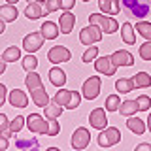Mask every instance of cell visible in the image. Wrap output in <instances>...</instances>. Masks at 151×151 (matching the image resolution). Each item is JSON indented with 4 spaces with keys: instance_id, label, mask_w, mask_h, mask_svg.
<instances>
[{
    "instance_id": "obj_1",
    "label": "cell",
    "mask_w": 151,
    "mask_h": 151,
    "mask_svg": "<svg viewBox=\"0 0 151 151\" xmlns=\"http://www.w3.org/2000/svg\"><path fill=\"white\" fill-rule=\"evenodd\" d=\"M121 9L129 17L144 19L151 13V0H121Z\"/></svg>"
},
{
    "instance_id": "obj_2",
    "label": "cell",
    "mask_w": 151,
    "mask_h": 151,
    "mask_svg": "<svg viewBox=\"0 0 151 151\" xmlns=\"http://www.w3.org/2000/svg\"><path fill=\"white\" fill-rule=\"evenodd\" d=\"M81 96H83V94H79L78 91L60 89V91H57V94H55L53 100H55L57 104H60L63 108H68V110H76V108L79 106V102H81Z\"/></svg>"
},
{
    "instance_id": "obj_3",
    "label": "cell",
    "mask_w": 151,
    "mask_h": 151,
    "mask_svg": "<svg viewBox=\"0 0 151 151\" xmlns=\"http://www.w3.org/2000/svg\"><path fill=\"white\" fill-rule=\"evenodd\" d=\"M89 23L98 25L102 28V32H106V34H113V32H117V28H119V23H117L115 19L106 17V15H102V13H91V15H89Z\"/></svg>"
},
{
    "instance_id": "obj_4",
    "label": "cell",
    "mask_w": 151,
    "mask_h": 151,
    "mask_svg": "<svg viewBox=\"0 0 151 151\" xmlns=\"http://www.w3.org/2000/svg\"><path fill=\"white\" fill-rule=\"evenodd\" d=\"M96 142H98L100 147H111V145H115V144L121 142V130L115 129V127H106V129L100 130Z\"/></svg>"
},
{
    "instance_id": "obj_5",
    "label": "cell",
    "mask_w": 151,
    "mask_h": 151,
    "mask_svg": "<svg viewBox=\"0 0 151 151\" xmlns=\"http://www.w3.org/2000/svg\"><path fill=\"white\" fill-rule=\"evenodd\" d=\"M27 127L34 134H49V119L45 121V117H42L40 113H30L27 117Z\"/></svg>"
},
{
    "instance_id": "obj_6",
    "label": "cell",
    "mask_w": 151,
    "mask_h": 151,
    "mask_svg": "<svg viewBox=\"0 0 151 151\" xmlns=\"http://www.w3.org/2000/svg\"><path fill=\"white\" fill-rule=\"evenodd\" d=\"M79 40H81V44L83 45H93V44H96V42H100L102 40V28L98 27V25H89V27H85L81 32H79Z\"/></svg>"
},
{
    "instance_id": "obj_7",
    "label": "cell",
    "mask_w": 151,
    "mask_h": 151,
    "mask_svg": "<svg viewBox=\"0 0 151 151\" xmlns=\"http://www.w3.org/2000/svg\"><path fill=\"white\" fill-rule=\"evenodd\" d=\"M100 78L98 76H91L89 79H85V83H83V87H81V94H83V98H87V100H94V98L100 94Z\"/></svg>"
},
{
    "instance_id": "obj_8",
    "label": "cell",
    "mask_w": 151,
    "mask_h": 151,
    "mask_svg": "<svg viewBox=\"0 0 151 151\" xmlns=\"http://www.w3.org/2000/svg\"><path fill=\"white\" fill-rule=\"evenodd\" d=\"M47 59H49L53 64L68 63V60L72 59V53H70V49H68V47H64V45H53L49 49V53H47Z\"/></svg>"
},
{
    "instance_id": "obj_9",
    "label": "cell",
    "mask_w": 151,
    "mask_h": 151,
    "mask_svg": "<svg viewBox=\"0 0 151 151\" xmlns=\"http://www.w3.org/2000/svg\"><path fill=\"white\" fill-rule=\"evenodd\" d=\"M89 142H91V134H89V130L85 129V127H79V129L74 130L72 134V147L74 149H85L89 145Z\"/></svg>"
},
{
    "instance_id": "obj_10",
    "label": "cell",
    "mask_w": 151,
    "mask_h": 151,
    "mask_svg": "<svg viewBox=\"0 0 151 151\" xmlns=\"http://www.w3.org/2000/svg\"><path fill=\"white\" fill-rule=\"evenodd\" d=\"M44 34L40 32H30L28 36H25V40H23V47L28 51V53H36L38 49H40L42 45H44Z\"/></svg>"
},
{
    "instance_id": "obj_11",
    "label": "cell",
    "mask_w": 151,
    "mask_h": 151,
    "mask_svg": "<svg viewBox=\"0 0 151 151\" xmlns=\"http://www.w3.org/2000/svg\"><path fill=\"white\" fill-rule=\"evenodd\" d=\"M89 123H91L93 129H106L108 127V119H106V110L104 108H94V110L89 113Z\"/></svg>"
},
{
    "instance_id": "obj_12",
    "label": "cell",
    "mask_w": 151,
    "mask_h": 151,
    "mask_svg": "<svg viewBox=\"0 0 151 151\" xmlns=\"http://www.w3.org/2000/svg\"><path fill=\"white\" fill-rule=\"evenodd\" d=\"M94 68L96 72H100L104 76H115L117 66L113 64L111 57H100V59H94Z\"/></svg>"
},
{
    "instance_id": "obj_13",
    "label": "cell",
    "mask_w": 151,
    "mask_h": 151,
    "mask_svg": "<svg viewBox=\"0 0 151 151\" xmlns=\"http://www.w3.org/2000/svg\"><path fill=\"white\" fill-rule=\"evenodd\" d=\"M8 100H9V104H12L13 108H27L28 106V96H27L25 91H21V89H13V91H9Z\"/></svg>"
},
{
    "instance_id": "obj_14",
    "label": "cell",
    "mask_w": 151,
    "mask_h": 151,
    "mask_svg": "<svg viewBox=\"0 0 151 151\" xmlns=\"http://www.w3.org/2000/svg\"><path fill=\"white\" fill-rule=\"evenodd\" d=\"M111 60H113V64L119 68V66H132L134 64V57H132V53H129V51H125V49H119V51H115V53H111Z\"/></svg>"
},
{
    "instance_id": "obj_15",
    "label": "cell",
    "mask_w": 151,
    "mask_h": 151,
    "mask_svg": "<svg viewBox=\"0 0 151 151\" xmlns=\"http://www.w3.org/2000/svg\"><path fill=\"white\" fill-rule=\"evenodd\" d=\"M15 147L21 151H34V149H40V142L34 136H19L15 140Z\"/></svg>"
},
{
    "instance_id": "obj_16",
    "label": "cell",
    "mask_w": 151,
    "mask_h": 151,
    "mask_svg": "<svg viewBox=\"0 0 151 151\" xmlns=\"http://www.w3.org/2000/svg\"><path fill=\"white\" fill-rule=\"evenodd\" d=\"M98 8L106 15H117L121 12V0H98Z\"/></svg>"
},
{
    "instance_id": "obj_17",
    "label": "cell",
    "mask_w": 151,
    "mask_h": 151,
    "mask_svg": "<svg viewBox=\"0 0 151 151\" xmlns=\"http://www.w3.org/2000/svg\"><path fill=\"white\" fill-rule=\"evenodd\" d=\"M30 98H32V102H34L36 106H40V108H45L47 104H49V94H47L44 85L38 87V89H32V91H30Z\"/></svg>"
},
{
    "instance_id": "obj_18",
    "label": "cell",
    "mask_w": 151,
    "mask_h": 151,
    "mask_svg": "<svg viewBox=\"0 0 151 151\" xmlns=\"http://www.w3.org/2000/svg\"><path fill=\"white\" fill-rule=\"evenodd\" d=\"M74 25H76V15L70 12H64L60 15V21H59V28L63 34H70L74 30Z\"/></svg>"
},
{
    "instance_id": "obj_19",
    "label": "cell",
    "mask_w": 151,
    "mask_h": 151,
    "mask_svg": "<svg viewBox=\"0 0 151 151\" xmlns=\"http://www.w3.org/2000/svg\"><path fill=\"white\" fill-rule=\"evenodd\" d=\"M17 8L15 4H6V6H0V19L6 23H13L17 19Z\"/></svg>"
},
{
    "instance_id": "obj_20",
    "label": "cell",
    "mask_w": 151,
    "mask_h": 151,
    "mask_svg": "<svg viewBox=\"0 0 151 151\" xmlns=\"http://www.w3.org/2000/svg\"><path fill=\"white\" fill-rule=\"evenodd\" d=\"M121 38H123V42H125L127 45H134L136 44V30H134V27H132L130 23H123Z\"/></svg>"
},
{
    "instance_id": "obj_21",
    "label": "cell",
    "mask_w": 151,
    "mask_h": 151,
    "mask_svg": "<svg viewBox=\"0 0 151 151\" xmlns=\"http://www.w3.org/2000/svg\"><path fill=\"white\" fill-rule=\"evenodd\" d=\"M127 127H129L130 132H134V134L142 136L145 130H147V125H145L144 121L140 119V117H129V121H127Z\"/></svg>"
},
{
    "instance_id": "obj_22",
    "label": "cell",
    "mask_w": 151,
    "mask_h": 151,
    "mask_svg": "<svg viewBox=\"0 0 151 151\" xmlns=\"http://www.w3.org/2000/svg\"><path fill=\"white\" fill-rule=\"evenodd\" d=\"M42 34H44L45 40H55L57 36H59V32H60V28L59 25H55V23H51V21H45L44 25H42Z\"/></svg>"
},
{
    "instance_id": "obj_23",
    "label": "cell",
    "mask_w": 151,
    "mask_h": 151,
    "mask_svg": "<svg viewBox=\"0 0 151 151\" xmlns=\"http://www.w3.org/2000/svg\"><path fill=\"white\" fill-rule=\"evenodd\" d=\"M49 81L55 85V87H63V85L66 83V72L60 68H51L49 70Z\"/></svg>"
},
{
    "instance_id": "obj_24",
    "label": "cell",
    "mask_w": 151,
    "mask_h": 151,
    "mask_svg": "<svg viewBox=\"0 0 151 151\" xmlns=\"http://www.w3.org/2000/svg\"><path fill=\"white\" fill-rule=\"evenodd\" d=\"M25 15L30 19V21L40 19L42 15H44V12H42V2H30V4L25 8Z\"/></svg>"
},
{
    "instance_id": "obj_25",
    "label": "cell",
    "mask_w": 151,
    "mask_h": 151,
    "mask_svg": "<svg viewBox=\"0 0 151 151\" xmlns=\"http://www.w3.org/2000/svg\"><path fill=\"white\" fill-rule=\"evenodd\" d=\"M132 79H134V87L136 89H147L151 87V76L147 72H138L132 76Z\"/></svg>"
},
{
    "instance_id": "obj_26",
    "label": "cell",
    "mask_w": 151,
    "mask_h": 151,
    "mask_svg": "<svg viewBox=\"0 0 151 151\" xmlns=\"http://www.w3.org/2000/svg\"><path fill=\"white\" fill-rule=\"evenodd\" d=\"M25 85L28 87V91H32V89H38V87H42V78H40V74H36L34 70H30V72L27 74V78H25Z\"/></svg>"
},
{
    "instance_id": "obj_27",
    "label": "cell",
    "mask_w": 151,
    "mask_h": 151,
    "mask_svg": "<svg viewBox=\"0 0 151 151\" xmlns=\"http://www.w3.org/2000/svg\"><path fill=\"white\" fill-rule=\"evenodd\" d=\"M119 111H121V115H127V117L134 115L136 111H140L138 110V102H136V100H125V102H121Z\"/></svg>"
},
{
    "instance_id": "obj_28",
    "label": "cell",
    "mask_w": 151,
    "mask_h": 151,
    "mask_svg": "<svg viewBox=\"0 0 151 151\" xmlns=\"http://www.w3.org/2000/svg\"><path fill=\"white\" fill-rule=\"evenodd\" d=\"M25 125H27V119H25L23 115H17L13 121H9V132H8V138H9V136H15Z\"/></svg>"
},
{
    "instance_id": "obj_29",
    "label": "cell",
    "mask_w": 151,
    "mask_h": 151,
    "mask_svg": "<svg viewBox=\"0 0 151 151\" xmlns=\"http://www.w3.org/2000/svg\"><path fill=\"white\" fill-rule=\"evenodd\" d=\"M115 89L117 91H121V93H130V91H134V79L132 78H121V79H117V83H115Z\"/></svg>"
},
{
    "instance_id": "obj_30",
    "label": "cell",
    "mask_w": 151,
    "mask_h": 151,
    "mask_svg": "<svg viewBox=\"0 0 151 151\" xmlns=\"http://www.w3.org/2000/svg\"><path fill=\"white\" fill-rule=\"evenodd\" d=\"M63 110H64V108L53 100V102H49L45 106V117H47V119H49V117H57V119H59L60 113H63Z\"/></svg>"
},
{
    "instance_id": "obj_31",
    "label": "cell",
    "mask_w": 151,
    "mask_h": 151,
    "mask_svg": "<svg viewBox=\"0 0 151 151\" xmlns=\"http://www.w3.org/2000/svg\"><path fill=\"white\" fill-rule=\"evenodd\" d=\"M4 60L6 63H15V60H19L21 59V51H19V47H15V45H9L6 51H4Z\"/></svg>"
},
{
    "instance_id": "obj_32",
    "label": "cell",
    "mask_w": 151,
    "mask_h": 151,
    "mask_svg": "<svg viewBox=\"0 0 151 151\" xmlns=\"http://www.w3.org/2000/svg\"><path fill=\"white\" fill-rule=\"evenodd\" d=\"M106 111H119V106H121V98L117 94H110L106 98Z\"/></svg>"
},
{
    "instance_id": "obj_33",
    "label": "cell",
    "mask_w": 151,
    "mask_h": 151,
    "mask_svg": "<svg viewBox=\"0 0 151 151\" xmlns=\"http://www.w3.org/2000/svg\"><path fill=\"white\" fill-rule=\"evenodd\" d=\"M136 30H138V34L144 36L145 40H151V23L138 21V23H136Z\"/></svg>"
},
{
    "instance_id": "obj_34",
    "label": "cell",
    "mask_w": 151,
    "mask_h": 151,
    "mask_svg": "<svg viewBox=\"0 0 151 151\" xmlns=\"http://www.w3.org/2000/svg\"><path fill=\"white\" fill-rule=\"evenodd\" d=\"M36 66H38V59L32 53H28L25 59H23V68L27 70V72H30V70H36Z\"/></svg>"
},
{
    "instance_id": "obj_35",
    "label": "cell",
    "mask_w": 151,
    "mask_h": 151,
    "mask_svg": "<svg viewBox=\"0 0 151 151\" xmlns=\"http://www.w3.org/2000/svg\"><path fill=\"white\" fill-rule=\"evenodd\" d=\"M136 102H138V110L140 111H147L149 106H151V98L147 94H140V96L136 98Z\"/></svg>"
},
{
    "instance_id": "obj_36",
    "label": "cell",
    "mask_w": 151,
    "mask_h": 151,
    "mask_svg": "<svg viewBox=\"0 0 151 151\" xmlns=\"http://www.w3.org/2000/svg\"><path fill=\"white\" fill-rule=\"evenodd\" d=\"M138 53H140V57H142L144 60H151V40H147L145 44L140 45Z\"/></svg>"
},
{
    "instance_id": "obj_37",
    "label": "cell",
    "mask_w": 151,
    "mask_h": 151,
    "mask_svg": "<svg viewBox=\"0 0 151 151\" xmlns=\"http://www.w3.org/2000/svg\"><path fill=\"white\" fill-rule=\"evenodd\" d=\"M96 55H98V47L96 45H89V49L83 53V63H91V60L96 59Z\"/></svg>"
},
{
    "instance_id": "obj_38",
    "label": "cell",
    "mask_w": 151,
    "mask_h": 151,
    "mask_svg": "<svg viewBox=\"0 0 151 151\" xmlns=\"http://www.w3.org/2000/svg\"><path fill=\"white\" fill-rule=\"evenodd\" d=\"M59 132H60V125H59V121H57V117H49V134L47 136H57Z\"/></svg>"
},
{
    "instance_id": "obj_39",
    "label": "cell",
    "mask_w": 151,
    "mask_h": 151,
    "mask_svg": "<svg viewBox=\"0 0 151 151\" xmlns=\"http://www.w3.org/2000/svg\"><path fill=\"white\" fill-rule=\"evenodd\" d=\"M60 9V0H45V13H53Z\"/></svg>"
},
{
    "instance_id": "obj_40",
    "label": "cell",
    "mask_w": 151,
    "mask_h": 151,
    "mask_svg": "<svg viewBox=\"0 0 151 151\" xmlns=\"http://www.w3.org/2000/svg\"><path fill=\"white\" fill-rule=\"evenodd\" d=\"M8 132H9V121L4 113H0V134L8 136Z\"/></svg>"
},
{
    "instance_id": "obj_41",
    "label": "cell",
    "mask_w": 151,
    "mask_h": 151,
    "mask_svg": "<svg viewBox=\"0 0 151 151\" xmlns=\"http://www.w3.org/2000/svg\"><path fill=\"white\" fill-rule=\"evenodd\" d=\"M76 6V0H60V9H64V12H70Z\"/></svg>"
},
{
    "instance_id": "obj_42",
    "label": "cell",
    "mask_w": 151,
    "mask_h": 151,
    "mask_svg": "<svg viewBox=\"0 0 151 151\" xmlns=\"http://www.w3.org/2000/svg\"><path fill=\"white\" fill-rule=\"evenodd\" d=\"M9 147V142H8V136L0 134V151H6Z\"/></svg>"
},
{
    "instance_id": "obj_43",
    "label": "cell",
    "mask_w": 151,
    "mask_h": 151,
    "mask_svg": "<svg viewBox=\"0 0 151 151\" xmlns=\"http://www.w3.org/2000/svg\"><path fill=\"white\" fill-rule=\"evenodd\" d=\"M6 98H8V91H6V87H4V85L0 83V106H4Z\"/></svg>"
},
{
    "instance_id": "obj_44",
    "label": "cell",
    "mask_w": 151,
    "mask_h": 151,
    "mask_svg": "<svg viewBox=\"0 0 151 151\" xmlns=\"http://www.w3.org/2000/svg\"><path fill=\"white\" fill-rule=\"evenodd\" d=\"M136 151H151V144H140V145H136Z\"/></svg>"
},
{
    "instance_id": "obj_45",
    "label": "cell",
    "mask_w": 151,
    "mask_h": 151,
    "mask_svg": "<svg viewBox=\"0 0 151 151\" xmlns=\"http://www.w3.org/2000/svg\"><path fill=\"white\" fill-rule=\"evenodd\" d=\"M6 72V60H4V57L0 55V76Z\"/></svg>"
},
{
    "instance_id": "obj_46",
    "label": "cell",
    "mask_w": 151,
    "mask_h": 151,
    "mask_svg": "<svg viewBox=\"0 0 151 151\" xmlns=\"http://www.w3.org/2000/svg\"><path fill=\"white\" fill-rule=\"evenodd\" d=\"M4 23H6V21H2V19H0V34L6 30V25H4Z\"/></svg>"
},
{
    "instance_id": "obj_47",
    "label": "cell",
    "mask_w": 151,
    "mask_h": 151,
    "mask_svg": "<svg viewBox=\"0 0 151 151\" xmlns=\"http://www.w3.org/2000/svg\"><path fill=\"white\" fill-rule=\"evenodd\" d=\"M147 130L151 132V113H149V117H147Z\"/></svg>"
},
{
    "instance_id": "obj_48",
    "label": "cell",
    "mask_w": 151,
    "mask_h": 151,
    "mask_svg": "<svg viewBox=\"0 0 151 151\" xmlns=\"http://www.w3.org/2000/svg\"><path fill=\"white\" fill-rule=\"evenodd\" d=\"M19 0H8V4H17Z\"/></svg>"
},
{
    "instance_id": "obj_49",
    "label": "cell",
    "mask_w": 151,
    "mask_h": 151,
    "mask_svg": "<svg viewBox=\"0 0 151 151\" xmlns=\"http://www.w3.org/2000/svg\"><path fill=\"white\" fill-rule=\"evenodd\" d=\"M83 2H91V0H83Z\"/></svg>"
}]
</instances>
